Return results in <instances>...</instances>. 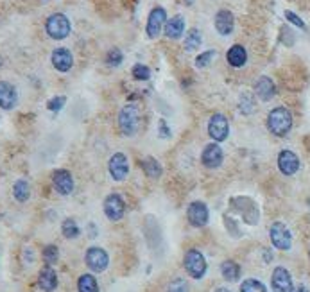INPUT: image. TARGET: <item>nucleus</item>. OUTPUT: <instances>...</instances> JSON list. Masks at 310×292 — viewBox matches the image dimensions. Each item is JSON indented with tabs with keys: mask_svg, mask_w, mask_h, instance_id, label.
<instances>
[{
	"mask_svg": "<svg viewBox=\"0 0 310 292\" xmlns=\"http://www.w3.org/2000/svg\"><path fill=\"white\" fill-rule=\"evenodd\" d=\"M267 127L274 136H285L292 127V115L287 108H274L267 117Z\"/></svg>",
	"mask_w": 310,
	"mask_h": 292,
	"instance_id": "f257e3e1",
	"label": "nucleus"
},
{
	"mask_svg": "<svg viewBox=\"0 0 310 292\" xmlns=\"http://www.w3.org/2000/svg\"><path fill=\"white\" fill-rule=\"evenodd\" d=\"M119 125L124 135L131 136L137 133L138 125H140V110L135 104H127L120 110L119 115Z\"/></svg>",
	"mask_w": 310,
	"mask_h": 292,
	"instance_id": "f03ea898",
	"label": "nucleus"
},
{
	"mask_svg": "<svg viewBox=\"0 0 310 292\" xmlns=\"http://www.w3.org/2000/svg\"><path fill=\"white\" fill-rule=\"evenodd\" d=\"M185 269L189 272L190 276L195 278V280H199V278L205 276L206 272V260L203 253H199L197 249H189L185 253Z\"/></svg>",
	"mask_w": 310,
	"mask_h": 292,
	"instance_id": "7ed1b4c3",
	"label": "nucleus"
},
{
	"mask_svg": "<svg viewBox=\"0 0 310 292\" xmlns=\"http://www.w3.org/2000/svg\"><path fill=\"white\" fill-rule=\"evenodd\" d=\"M47 32L54 40H65L70 34V20L61 13L48 16L47 20Z\"/></svg>",
	"mask_w": 310,
	"mask_h": 292,
	"instance_id": "20e7f679",
	"label": "nucleus"
},
{
	"mask_svg": "<svg viewBox=\"0 0 310 292\" xmlns=\"http://www.w3.org/2000/svg\"><path fill=\"white\" fill-rule=\"evenodd\" d=\"M269 237H271V242L274 244V247L278 249H290L292 245V237H290V231L287 230V226L284 222H274L269 228Z\"/></svg>",
	"mask_w": 310,
	"mask_h": 292,
	"instance_id": "39448f33",
	"label": "nucleus"
},
{
	"mask_svg": "<svg viewBox=\"0 0 310 292\" xmlns=\"http://www.w3.org/2000/svg\"><path fill=\"white\" fill-rule=\"evenodd\" d=\"M208 135L214 142H224L230 135V122L224 115L215 113L208 122Z\"/></svg>",
	"mask_w": 310,
	"mask_h": 292,
	"instance_id": "423d86ee",
	"label": "nucleus"
},
{
	"mask_svg": "<svg viewBox=\"0 0 310 292\" xmlns=\"http://www.w3.org/2000/svg\"><path fill=\"white\" fill-rule=\"evenodd\" d=\"M108 170H110V176L115 181H124L127 177V174H129V162H127L126 154L115 152L110 158V162H108Z\"/></svg>",
	"mask_w": 310,
	"mask_h": 292,
	"instance_id": "0eeeda50",
	"label": "nucleus"
},
{
	"mask_svg": "<svg viewBox=\"0 0 310 292\" xmlns=\"http://www.w3.org/2000/svg\"><path fill=\"white\" fill-rule=\"evenodd\" d=\"M187 219L194 228H203L208 224V206L203 201H194L190 203L187 210Z\"/></svg>",
	"mask_w": 310,
	"mask_h": 292,
	"instance_id": "6e6552de",
	"label": "nucleus"
},
{
	"mask_svg": "<svg viewBox=\"0 0 310 292\" xmlns=\"http://www.w3.org/2000/svg\"><path fill=\"white\" fill-rule=\"evenodd\" d=\"M124 212H126V204H124V199L119 195V194H110L104 201V214L110 220H120L124 217Z\"/></svg>",
	"mask_w": 310,
	"mask_h": 292,
	"instance_id": "1a4fd4ad",
	"label": "nucleus"
},
{
	"mask_svg": "<svg viewBox=\"0 0 310 292\" xmlns=\"http://www.w3.org/2000/svg\"><path fill=\"white\" fill-rule=\"evenodd\" d=\"M86 264L92 271L102 272L110 264V258H108V253L102 247H90L86 251Z\"/></svg>",
	"mask_w": 310,
	"mask_h": 292,
	"instance_id": "9d476101",
	"label": "nucleus"
},
{
	"mask_svg": "<svg viewBox=\"0 0 310 292\" xmlns=\"http://www.w3.org/2000/svg\"><path fill=\"white\" fill-rule=\"evenodd\" d=\"M165 24H167V13H165V9L163 7H154L147 18V36L158 38V34L162 32V27Z\"/></svg>",
	"mask_w": 310,
	"mask_h": 292,
	"instance_id": "9b49d317",
	"label": "nucleus"
},
{
	"mask_svg": "<svg viewBox=\"0 0 310 292\" xmlns=\"http://www.w3.org/2000/svg\"><path fill=\"white\" fill-rule=\"evenodd\" d=\"M52 185L56 188V192H59L61 195H69L74 190V177H72V174L69 170L59 169L52 176Z\"/></svg>",
	"mask_w": 310,
	"mask_h": 292,
	"instance_id": "f8f14e48",
	"label": "nucleus"
},
{
	"mask_svg": "<svg viewBox=\"0 0 310 292\" xmlns=\"http://www.w3.org/2000/svg\"><path fill=\"white\" fill-rule=\"evenodd\" d=\"M274 292H292V278L285 267H276L273 272V280H271Z\"/></svg>",
	"mask_w": 310,
	"mask_h": 292,
	"instance_id": "ddd939ff",
	"label": "nucleus"
},
{
	"mask_svg": "<svg viewBox=\"0 0 310 292\" xmlns=\"http://www.w3.org/2000/svg\"><path fill=\"white\" fill-rule=\"evenodd\" d=\"M278 167L282 170V174L285 176H292L298 172L300 169V158L296 156L292 151H282L278 156Z\"/></svg>",
	"mask_w": 310,
	"mask_h": 292,
	"instance_id": "4468645a",
	"label": "nucleus"
},
{
	"mask_svg": "<svg viewBox=\"0 0 310 292\" xmlns=\"http://www.w3.org/2000/svg\"><path fill=\"white\" fill-rule=\"evenodd\" d=\"M201 162L208 169H217L222 163V149L217 144H208L201 154Z\"/></svg>",
	"mask_w": 310,
	"mask_h": 292,
	"instance_id": "2eb2a0df",
	"label": "nucleus"
},
{
	"mask_svg": "<svg viewBox=\"0 0 310 292\" xmlns=\"http://www.w3.org/2000/svg\"><path fill=\"white\" fill-rule=\"evenodd\" d=\"M52 65L56 67V70L59 72H69L72 65H74V58L69 49H56L52 52Z\"/></svg>",
	"mask_w": 310,
	"mask_h": 292,
	"instance_id": "dca6fc26",
	"label": "nucleus"
},
{
	"mask_svg": "<svg viewBox=\"0 0 310 292\" xmlns=\"http://www.w3.org/2000/svg\"><path fill=\"white\" fill-rule=\"evenodd\" d=\"M233 27H235V18H233L232 11L228 9L219 11L215 15V29L219 31V34H222V36L232 34Z\"/></svg>",
	"mask_w": 310,
	"mask_h": 292,
	"instance_id": "f3484780",
	"label": "nucleus"
},
{
	"mask_svg": "<svg viewBox=\"0 0 310 292\" xmlns=\"http://www.w3.org/2000/svg\"><path fill=\"white\" fill-rule=\"evenodd\" d=\"M15 104H16L15 86L2 81V83H0V108H2V110H13Z\"/></svg>",
	"mask_w": 310,
	"mask_h": 292,
	"instance_id": "a211bd4d",
	"label": "nucleus"
},
{
	"mask_svg": "<svg viewBox=\"0 0 310 292\" xmlns=\"http://www.w3.org/2000/svg\"><path fill=\"white\" fill-rule=\"evenodd\" d=\"M255 94L262 100H271L276 94V86L271 81V77H260L255 84Z\"/></svg>",
	"mask_w": 310,
	"mask_h": 292,
	"instance_id": "6ab92c4d",
	"label": "nucleus"
},
{
	"mask_svg": "<svg viewBox=\"0 0 310 292\" xmlns=\"http://www.w3.org/2000/svg\"><path fill=\"white\" fill-rule=\"evenodd\" d=\"M183 31H185V20L181 15L172 16V18L167 20V24H165V36L170 38V40H178V38H181Z\"/></svg>",
	"mask_w": 310,
	"mask_h": 292,
	"instance_id": "aec40b11",
	"label": "nucleus"
},
{
	"mask_svg": "<svg viewBox=\"0 0 310 292\" xmlns=\"http://www.w3.org/2000/svg\"><path fill=\"white\" fill-rule=\"evenodd\" d=\"M38 280H40V287L45 292H52L56 289V285H58V276H56V272H54V269L50 266L43 267Z\"/></svg>",
	"mask_w": 310,
	"mask_h": 292,
	"instance_id": "412c9836",
	"label": "nucleus"
},
{
	"mask_svg": "<svg viewBox=\"0 0 310 292\" xmlns=\"http://www.w3.org/2000/svg\"><path fill=\"white\" fill-rule=\"evenodd\" d=\"M226 59L228 63L232 65L233 68H240L246 65L247 61V52H246V49L242 47V45H233L230 50H228L226 54Z\"/></svg>",
	"mask_w": 310,
	"mask_h": 292,
	"instance_id": "4be33fe9",
	"label": "nucleus"
},
{
	"mask_svg": "<svg viewBox=\"0 0 310 292\" xmlns=\"http://www.w3.org/2000/svg\"><path fill=\"white\" fill-rule=\"evenodd\" d=\"M221 272H222V278H224L226 282H237V280L240 278V267L237 266L233 260L222 262Z\"/></svg>",
	"mask_w": 310,
	"mask_h": 292,
	"instance_id": "5701e85b",
	"label": "nucleus"
},
{
	"mask_svg": "<svg viewBox=\"0 0 310 292\" xmlns=\"http://www.w3.org/2000/svg\"><path fill=\"white\" fill-rule=\"evenodd\" d=\"M13 194H15L16 201H20V203H25L29 195H31V188H29V183L25 179H18L15 183V187H13Z\"/></svg>",
	"mask_w": 310,
	"mask_h": 292,
	"instance_id": "b1692460",
	"label": "nucleus"
},
{
	"mask_svg": "<svg viewBox=\"0 0 310 292\" xmlns=\"http://www.w3.org/2000/svg\"><path fill=\"white\" fill-rule=\"evenodd\" d=\"M77 291L79 292H99V285L92 274H83L77 282Z\"/></svg>",
	"mask_w": 310,
	"mask_h": 292,
	"instance_id": "393cba45",
	"label": "nucleus"
},
{
	"mask_svg": "<svg viewBox=\"0 0 310 292\" xmlns=\"http://www.w3.org/2000/svg\"><path fill=\"white\" fill-rule=\"evenodd\" d=\"M142 169H143V172L147 174L149 177H160L162 176V165H160V162H156L154 158H143Z\"/></svg>",
	"mask_w": 310,
	"mask_h": 292,
	"instance_id": "a878e982",
	"label": "nucleus"
},
{
	"mask_svg": "<svg viewBox=\"0 0 310 292\" xmlns=\"http://www.w3.org/2000/svg\"><path fill=\"white\" fill-rule=\"evenodd\" d=\"M201 42H203V40H201V32L197 31V29H190L187 38H185V49H187L189 52H192L195 49H199Z\"/></svg>",
	"mask_w": 310,
	"mask_h": 292,
	"instance_id": "bb28decb",
	"label": "nucleus"
},
{
	"mask_svg": "<svg viewBox=\"0 0 310 292\" xmlns=\"http://www.w3.org/2000/svg\"><path fill=\"white\" fill-rule=\"evenodd\" d=\"M240 292H267V289H265V285H263L262 282L249 278L246 282H242Z\"/></svg>",
	"mask_w": 310,
	"mask_h": 292,
	"instance_id": "cd10ccee",
	"label": "nucleus"
},
{
	"mask_svg": "<svg viewBox=\"0 0 310 292\" xmlns=\"http://www.w3.org/2000/svg\"><path fill=\"white\" fill-rule=\"evenodd\" d=\"M61 231H63V235L67 239H75V237H79V226L75 224L74 219H65L63 224H61Z\"/></svg>",
	"mask_w": 310,
	"mask_h": 292,
	"instance_id": "c85d7f7f",
	"label": "nucleus"
},
{
	"mask_svg": "<svg viewBox=\"0 0 310 292\" xmlns=\"http://www.w3.org/2000/svg\"><path fill=\"white\" fill-rule=\"evenodd\" d=\"M133 77L138 79V81H147V79L151 77V70H149V67L138 63V65L133 67Z\"/></svg>",
	"mask_w": 310,
	"mask_h": 292,
	"instance_id": "c756f323",
	"label": "nucleus"
},
{
	"mask_svg": "<svg viewBox=\"0 0 310 292\" xmlns=\"http://www.w3.org/2000/svg\"><path fill=\"white\" fill-rule=\"evenodd\" d=\"M43 260L47 266H52L58 262V247L56 245H47L45 249H43Z\"/></svg>",
	"mask_w": 310,
	"mask_h": 292,
	"instance_id": "7c9ffc66",
	"label": "nucleus"
},
{
	"mask_svg": "<svg viewBox=\"0 0 310 292\" xmlns=\"http://www.w3.org/2000/svg\"><path fill=\"white\" fill-rule=\"evenodd\" d=\"M215 58V50H206V52L199 54L197 58H195V67L197 68H205L210 65L212 59Z\"/></svg>",
	"mask_w": 310,
	"mask_h": 292,
	"instance_id": "2f4dec72",
	"label": "nucleus"
},
{
	"mask_svg": "<svg viewBox=\"0 0 310 292\" xmlns=\"http://www.w3.org/2000/svg\"><path fill=\"white\" fill-rule=\"evenodd\" d=\"M106 63L110 65V67H119L122 63V52L119 49H111L108 56H106Z\"/></svg>",
	"mask_w": 310,
	"mask_h": 292,
	"instance_id": "473e14b6",
	"label": "nucleus"
},
{
	"mask_svg": "<svg viewBox=\"0 0 310 292\" xmlns=\"http://www.w3.org/2000/svg\"><path fill=\"white\" fill-rule=\"evenodd\" d=\"M167 292H189V285H187V282H185V280H181V278H176L174 282H170Z\"/></svg>",
	"mask_w": 310,
	"mask_h": 292,
	"instance_id": "72a5a7b5",
	"label": "nucleus"
},
{
	"mask_svg": "<svg viewBox=\"0 0 310 292\" xmlns=\"http://www.w3.org/2000/svg\"><path fill=\"white\" fill-rule=\"evenodd\" d=\"M65 102H67V99H65L63 95H58V97H54V99H50L47 102V108L50 111H59L61 108L65 106Z\"/></svg>",
	"mask_w": 310,
	"mask_h": 292,
	"instance_id": "f704fd0d",
	"label": "nucleus"
},
{
	"mask_svg": "<svg viewBox=\"0 0 310 292\" xmlns=\"http://www.w3.org/2000/svg\"><path fill=\"white\" fill-rule=\"evenodd\" d=\"M285 18L287 20H290L294 25H298V27H301V29H305V24H303V20H301L300 16H296L292 11H285Z\"/></svg>",
	"mask_w": 310,
	"mask_h": 292,
	"instance_id": "c9c22d12",
	"label": "nucleus"
},
{
	"mask_svg": "<svg viewBox=\"0 0 310 292\" xmlns=\"http://www.w3.org/2000/svg\"><path fill=\"white\" fill-rule=\"evenodd\" d=\"M160 135H162V138H168L170 136V131H168L165 120H160Z\"/></svg>",
	"mask_w": 310,
	"mask_h": 292,
	"instance_id": "e433bc0d",
	"label": "nucleus"
},
{
	"mask_svg": "<svg viewBox=\"0 0 310 292\" xmlns=\"http://www.w3.org/2000/svg\"><path fill=\"white\" fill-rule=\"evenodd\" d=\"M292 292H310V291L305 287V285H298L296 289H292Z\"/></svg>",
	"mask_w": 310,
	"mask_h": 292,
	"instance_id": "4c0bfd02",
	"label": "nucleus"
},
{
	"mask_svg": "<svg viewBox=\"0 0 310 292\" xmlns=\"http://www.w3.org/2000/svg\"><path fill=\"white\" fill-rule=\"evenodd\" d=\"M215 292H232V291H228V289H224V287H221V289H217Z\"/></svg>",
	"mask_w": 310,
	"mask_h": 292,
	"instance_id": "58836bf2",
	"label": "nucleus"
}]
</instances>
